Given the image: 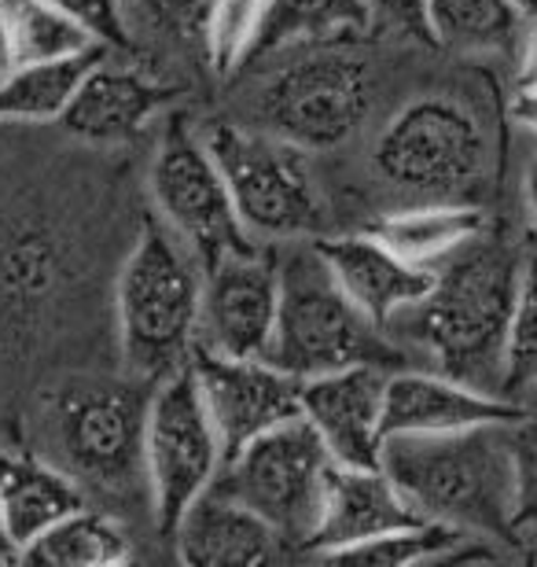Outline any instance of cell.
I'll list each match as a JSON object with an SVG mask.
<instances>
[{"label": "cell", "instance_id": "6da1fadb", "mask_svg": "<svg viewBox=\"0 0 537 567\" xmlns=\"http://www.w3.org/2000/svg\"><path fill=\"white\" fill-rule=\"evenodd\" d=\"M519 247L489 229L434 269L431 291L386 324L394 343L416 347L431 369L475 388L500 391L505 383L508 328L523 274Z\"/></svg>", "mask_w": 537, "mask_h": 567}, {"label": "cell", "instance_id": "7a4b0ae2", "mask_svg": "<svg viewBox=\"0 0 537 567\" xmlns=\"http://www.w3.org/2000/svg\"><path fill=\"white\" fill-rule=\"evenodd\" d=\"M383 472L420 519L489 542L512 538L516 530L508 424L445 435H391L383 442Z\"/></svg>", "mask_w": 537, "mask_h": 567}, {"label": "cell", "instance_id": "3957f363", "mask_svg": "<svg viewBox=\"0 0 537 567\" xmlns=\"http://www.w3.org/2000/svg\"><path fill=\"white\" fill-rule=\"evenodd\" d=\"M152 388L141 377H74L44 394L38 453L63 468L85 494L130 497L147 491L144 424Z\"/></svg>", "mask_w": 537, "mask_h": 567}, {"label": "cell", "instance_id": "277c9868", "mask_svg": "<svg viewBox=\"0 0 537 567\" xmlns=\"http://www.w3.org/2000/svg\"><path fill=\"white\" fill-rule=\"evenodd\" d=\"M203 302V262L158 218L141 225L114 284L125 372L147 383L192 365Z\"/></svg>", "mask_w": 537, "mask_h": 567}, {"label": "cell", "instance_id": "5b68a950", "mask_svg": "<svg viewBox=\"0 0 537 567\" xmlns=\"http://www.w3.org/2000/svg\"><path fill=\"white\" fill-rule=\"evenodd\" d=\"M494 163L489 122L453 93L409 100L372 144V177L402 203H478L494 177Z\"/></svg>", "mask_w": 537, "mask_h": 567}, {"label": "cell", "instance_id": "8992f818", "mask_svg": "<svg viewBox=\"0 0 537 567\" xmlns=\"http://www.w3.org/2000/svg\"><path fill=\"white\" fill-rule=\"evenodd\" d=\"M280 310L266 361L299 380L347 365H397L405 350L358 310L313 240L277 244Z\"/></svg>", "mask_w": 537, "mask_h": 567}, {"label": "cell", "instance_id": "52a82bcc", "mask_svg": "<svg viewBox=\"0 0 537 567\" xmlns=\"http://www.w3.org/2000/svg\"><path fill=\"white\" fill-rule=\"evenodd\" d=\"M233 188L236 214L258 244H291L324 236L328 207L310 152L299 144L236 122L199 130Z\"/></svg>", "mask_w": 537, "mask_h": 567}, {"label": "cell", "instance_id": "ba28073f", "mask_svg": "<svg viewBox=\"0 0 537 567\" xmlns=\"http://www.w3.org/2000/svg\"><path fill=\"white\" fill-rule=\"evenodd\" d=\"M291 52L299 55L255 89V126L310 155L339 147L372 111V66L350 41L302 44Z\"/></svg>", "mask_w": 537, "mask_h": 567}, {"label": "cell", "instance_id": "9c48e42d", "mask_svg": "<svg viewBox=\"0 0 537 567\" xmlns=\"http://www.w3.org/2000/svg\"><path fill=\"white\" fill-rule=\"evenodd\" d=\"M331 468L335 461L321 435L306 416H299L233 453L217 472L214 486H221L225 494L266 519L283 546L306 549L321 524Z\"/></svg>", "mask_w": 537, "mask_h": 567}, {"label": "cell", "instance_id": "30bf717a", "mask_svg": "<svg viewBox=\"0 0 537 567\" xmlns=\"http://www.w3.org/2000/svg\"><path fill=\"white\" fill-rule=\"evenodd\" d=\"M221 464L225 446L203 402L196 369L169 372L152 388L144 424V475L158 535H174L188 505L214 486Z\"/></svg>", "mask_w": 537, "mask_h": 567}, {"label": "cell", "instance_id": "8fae6325", "mask_svg": "<svg viewBox=\"0 0 537 567\" xmlns=\"http://www.w3.org/2000/svg\"><path fill=\"white\" fill-rule=\"evenodd\" d=\"M147 192L155 203V218L177 240L188 244L203 269L217 258L258 244L239 221L233 188L203 133L192 130L185 118H174L158 137L152 166H147Z\"/></svg>", "mask_w": 537, "mask_h": 567}, {"label": "cell", "instance_id": "7c38bea8", "mask_svg": "<svg viewBox=\"0 0 537 567\" xmlns=\"http://www.w3.org/2000/svg\"><path fill=\"white\" fill-rule=\"evenodd\" d=\"M280 310L277 244H255L203 269L196 350L217 358H266Z\"/></svg>", "mask_w": 537, "mask_h": 567}, {"label": "cell", "instance_id": "4fadbf2b", "mask_svg": "<svg viewBox=\"0 0 537 567\" xmlns=\"http://www.w3.org/2000/svg\"><path fill=\"white\" fill-rule=\"evenodd\" d=\"M192 369L221 435L225 461L258 435L302 416V380L266 358H217L196 350Z\"/></svg>", "mask_w": 537, "mask_h": 567}, {"label": "cell", "instance_id": "5bb4252c", "mask_svg": "<svg viewBox=\"0 0 537 567\" xmlns=\"http://www.w3.org/2000/svg\"><path fill=\"white\" fill-rule=\"evenodd\" d=\"M386 365H347L302 380V416L321 435L335 464L380 468L383 464V405Z\"/></svg>", "mask_w": 537, "mask_h": 567}, {"label": "cell", "instance_id": "9a60e30c", "mask_svg": "<svg viewBox=\"0 0 537 567\" xmlns=\"http://www.w3.org/2000/svg\"><path fill=\"white\" fill-rule=\"evenodd\" d=\"M527 405L508 394L475 388L438 369H394L386 377L383 431L391 435H445L483 424H512Z\"/></svg>", "mask_w": 537, "mask_h": 567}, {"label": "cell", "instance_id": "2e32d148", "mask_svg": "<svg viewBox=\"0 0 537 567\" xmlns=\"http://www.w3.org/2000/svg\"><path fill=\"white\" fill-rule=\"evenodd\" d=\"M313 244L342 284V291L383 332L397 313H405L409 306L424 299L434 284V269L409 262L372 229L347 236H317Z\"/></svg>", "mask_w": 537, "mask_h": 567}, {"label": "cell", "instance_id": "e0dca14e", "mask_svg": "<svg viewBox=\"0 0 537 567\" xmlns=\"http://www.w3.org/2000/svg\"><path fill=\"white\" fill-rule=\"evenodd\" d=\"M420 524L416 508L405 502L391 475L380 468H353V464H335L324 491L321 524H317L310 546L317 560H328L331 553L358 546V542L380 538L386 530Z\"/></svg>", "mask_w": 537, "mask_h": 567}, {"label": "cell", "instance_id": "ac0fdd59", "mask_svg": "<svg viewBox=\"0 0 537 567\" xmlns=\"http://www.w3.org/2000/svg\"><path fill=\"white\" fill-rule=\"evenodd\" d=\"M169 542L185 567H255L272 560L283 546L266 519L221 486H210L188 505Z\"/></svg>", "mask_w": 537, "mask_h": 567}, {"label": "cell", "instance_id": "d6986e66", "mask_svg": "<svg viewBox=\"0 0 537 567\" xmlns=\"http://www.w3.org/2000/svg\"><path fill=\"white\" fill-rule=\"evenodd\" d=\"M169 96H174L169 85H158L141 71L107 66L100 60L82 78L60 126L85 144H125L141 137L147 122L169 104Z\"/></svg>", "mask_w": 537, "mask_h": 567}, {"label": "cell", "instance_id": "ffe728a7", "mask_svg": "<svg viewBox=\"0 0 537 567\" xmlns=\"http://www.w3.org/2000/svg\"><path fill=\"white\" fill-rule=\"evenodd\" d=\"M85 502L89 494L82 486L41 453H0V513L19 557L55 519Z\"/></svg>", "mask_w": 537, "mask_h": 567}, {"label": "cell", "instance_id": "44dd1931", "mask_svg": "<svg viewBox=\"0 0 537 567\" xmlns=\"http://www.w3.org/2000/svg\"><path fill=\"white\" fill-rule=\"evenodd\" d=\"M369 229L391 244L397 255L416 266L438 269L450 262L456 251L475 244L478 236L494 229L486 207L461 199H438V203H402V207L380 214Z\"/></svg>", "mask_w": 537, "mask_h": 567}, {"label": "cell", "instance_id": "7402d4cb", "mask_svg": "<svg viewBox=\"0 0 537 567\" xmlns=\"http://www.w3.org/2000/svg\"><path fill=\"white\" fill-rule=\"evenodd\" d=\"M427 41L467 60H516L527 16L516 0H427Z\"/></svg>", "mask_w": 537, "mask_h": 567}, {"label": "cell", "instance_id": "603a6c76", "mask_svg": "<svg viewBox=\"0 0 537 567\" xmlns=\"http://www.w3.org/2000/svg\"><path fill=\"white\" fill-rule=\"evenodd\" d=\"M19 560L41 567H111L133 560V538L118 516L85 502L30 542Z\"/></svg>", "mask_w": 537, "mask_h": 567}, {"label": "cell", "instance_id": "cb8c5ba5", "mask_svg": "<svg viewBox=\"0 0 537 567\" xmlns=\"http://www.w3.org/2000/svg\"><path fill=\"white\" fill-rule=\"evenodd\" d=\"M369 30L372 22L364 0H269L250 60L291 52L302 44L350 41Z\"/></svg>", "mask_w": 537, "mask_h": 567}, {"label": "cell", "instance_id": "d4e9b609", "mask_svg": "<svg viewBox=\"0 0 537 567\" xmlns=\"http://www.w3.org/2000/svg\"><path fill=\"white\" fill-rule=\"evenodd\" d=\"M107 49H93L74 60L19 63L0 78V126L4 122H60L82 78L104 60Z\"/></svg>", "mask_w": 537, "mask_h": 567}, {"label": "cell", "instance_id": "484cf974", "mask_svg": "<svg viewBox=\"0 0 537 567\" xmlns=\"http://www.w3.org/2000/svg\"><path fill=\"white\" fill-rule=\"evenodd\" d=\"M8 22L11 44H16V66L74 60V55H85L93 49H107L82 22L66 16L63 8H55L52 0H8Z\"/></svg>", "mask_w": 537, "mask_h": 567}, {"label": "cell", "instance_id": "4316f807", "mask_svg": "<svg viewBox=\"0 0 537 567\" xmlns=\"http://www.w3.org/2000/svg\"><path fill=\"white\" fill-rule=\"evenodd\" d=\"M500 391L516 399L523 391H537V244L523 255V274L516 291V310L508 328L505 383Z\"/></svg>", "mask_w": 537, "mask_h": 567}, {"label": "cell", "instance_id": "83f0119b", "mask_svg": "<svg viewBox=\"0 0 537 567\" xmlns=\"http://www.w3.org/2000/svg\"><path fill=\"white\" fill-rule=\"evenodd\" d=\"M266 8L269 0H217L214 4L203 49H207V60L221 78L250 63V49H255Z\"/></svg>", "mask_w": 537, "mask_h": 567}, {"label": "cell", "instance_id": "f1b7e54d", "mask_svg": "<svg viewBox=\"0 0 537 567\" xmlns=\"http://www.w3.org/2000/svg\"><path fill=\"white\" fill-rule=\"evenodd\" d=\"M512 468H516V530L537 524V413H523L508 424ZM512 530V535H516Z\"/></svg>", "mask_w": 537, "mask_h": 567}, {"label": "cell", "instance_id": "f546056e", "mask_svg": "<svg viewBox=\"0 0 537 567\" xmlns=\"http://www.w3.org/2000/svg\"><path fill=\"white\" fill-rule=\"evenodd\" d=\"M66 16L78 19L93 33L100 44H130V30H125V4L122 0H52Z\"/></svg>", "mask_w": 537, "mask_h": 567}, {"label": "cell", "instance_id": "4dcf8cb0", "mask_svg": "<svg viewBox=\"0 0 537 567\" xmlns=\"http://www.w3.org/2000/svg\"><path fill=\"white\" fill-rule=\"evenodd\" d=\"M152 4V16L163 22L169 33L185 41H203L207 38V22L214 16L217 0H147Z\"/></svg>", "mask_w": 537, "mask_h": 567}, {"label": "cell", "instance_id": "1f68e13d", "mask_svg": "<svg viewBox=\"0 0 537 567\" xmlns=\"http://www.w3.org/2000/svg\"><path fill=\"white\" fill-rule=\"evenodd\" d=\"M424 4H427V0H364L372 30L413 33V38H427Z\"/></svg>", "mask_w": 537, "mask_h": 567}, {"label": "cell", "instance_id": "d6a6232c", "mask_svg": "<svg viewBox=\"0 0 537 567\" xmlns=\"http://www.w3.org/2000/svg\"><path fill=\"white\" fill-rule=\"evenodd\" d=\"M508 115L519 130L537 137V85H516L508 100Z\"/></svg>", "mask_w": 537, "mask_h": 567}, {"label": "cell", "instance_id": "836d02e7", "mask_svg": "<svg viewBox=\"0 0 537 567\" xmlns=\"http://www.w3.org/2000/svg\"><path fill=\"white\" fill-rule=\"evenodd\" d=\"M516 85H537V19L527 22L519 55H516Z\"/></svg>", "mask_w": 537, "mask_h": 567}, {"label": "cell", "instance_id": "e575fe53", "mask_svg": "<svg viewBox=\"0 0 537 567\" xmlns=\"http://www.w3.org/2000/svg\"><path fill=\"white\" fill-rule=\"evenodd\" d=\"M16 71V44H11V22H8V0H0V78Z\"/></svg>", "mask_w": 537, "mask_h": 567}, {"label": "cell", "instance_id": "d590c367", "mask_svg": "<svg viewBox=\"0 0 537 567\" xmlns=\"http://www.w3.org/2000/svg\"><path fill=\"white\" fill-rule=\"evenodd\" d=\"M523 203H527L530 233H534V240H537V155L530 158L527 174H523Z\"/></svg>", "mask_w": 537, "mask_h": 567}, {"label": "cell", "instance_id": "8d00e7d4", "mask_svg": "<svg viewBox=\"0 0 537 567\" xmlns=\"http://www.w3.org/2000/svg\"><path fill=\"white\" fill-rule=\"evenodd\" d=\"M0 564H19V553L11 546L8 527H4V513H0Z\"/></svg>", "mask_w": 537, "mask_h": 567}, {"label": "cell", "instance_id": "74e56055", "mask_svg": "<svg viewBox=\"0 0 537 567\" xmlns=\"http://www.w3.org/2000/svg\"><path fill=\"white\" fill-rule=\"evenodd\" d=\"M512 538H519L523 546H527V553H530V557L537 560V524H527V527H519V530H516V535H512Z\"/></svg>", "mask_w": 537, "mask_h": 567}, {"label": "cell", "instance_id": "f35d334b", "mask_svg": "<svg viewBox=\"0 0 537 567\" xmlns=\"http://www.w3.org/2000/svg\"><path fill=\"white\" fill-rule=\"evenodd\" d=\"M516 4L523 8V16L527 19H537V0H516Z\"/></svg>", "mask_w": 537, "mask_h": 567}, {"label": "cell", "instance_id": "ab89813d", "mask_svg": "<svg viewBox=\"0 0 537 567\" xmlns=\"http://www.w3.org/2000/svg\"><path fill=\"white\" fill-rule=\"evenodd\" d=\"M122 4H125V8H130V4H136V0H122Z\"/></svg>", "mask_w": 537, "mask_h": 567}]
</instances>
